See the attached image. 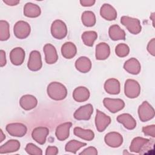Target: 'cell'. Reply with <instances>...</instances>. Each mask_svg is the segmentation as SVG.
Returning <instances> with one entry per match:
<instances>
[{"mask_svg":"<svg viewBox=\"0 0 155 155\" xmlns=\"http://www.w3.org/2000/svg\"><path fill=\"white\" fill-rule=\"evenodd\" d=\"M154 140L149 139L142 137H134L130 146V151L139 154H145L153 150L154 148Z\"/></svg>","mask_w":155,"mask_h":155,"instance_id":"cell-1","label":"cell"},{"mask_svg":"<svg viewBox=\"0 0 155 155\" xmlns=\"http://www.w3.org/2000/svg\"><path fill=\"white\" fill-rule=\"evenodd\" d=\"M48 96L54 101L64 99L67 95V90L65 85L58 82L50 83L47 88Z\"/></svg>","mask_w":155,"mask_h":155,"instance_id":"cell-2","label":"cell"},{"mask_svg":"<svg viewBox=\"0 0 155 155\" xmlns=\"http://www.w3.org/2000/svg\"><path fill=\"white\" fill-rule=\"evenodd\" d=\"M120 22L131 34L137 35L142 30L140 22L137 18L123 16L120 18Z\"/></svg>","mask_w":155,"mask_h":155,"instance_id":"cell-3","label":"cell"},{"mask_svg":"<svg viewBox=\"0 0 155 155\" xmlns=\"http://www.w3.org/2000/svg\"><path fill=\"white\" fill-rule=\"evenodd\" d=\"M124 93L128 98H136L140 94V86L136 80L128 79L125 82Z\"/></svg>","mask_w":155,"mask_h":155,"instance_id":"cell-4","label":"cell"},{"mask_svg":"<svg viewBox=\"0 0 155 155\" xmlns=\"http://www.w3.org/2000/svg\"><path fill=\"white\" fill-rule=\"evenodd\" d=\"M51 33L56 39L64 38L67 35V28L65 22L60 19L54 21L51 25Z\"/></svg>","mask_w":155,"mask_h":155,"instance_id":"cell-5","label":"cell"},{"mask_svg":"<svg viewBox=\"0 0 155 155\" xmlns=\"http://www.w3.org/2000/svg\"><path fill=\"white\" fill-rule=\"evenodd\" d=\"M138 115L142 122H147L154 118L155 111L147 101H143L138 108Z\"/></svg>","mask_w":155,"mask_h":155,"instance_id":"cell-6","label":"cell"},{"mask_svg":"<svg viewBox=\"0 0 155 155\" xmlns=\"http://www.w3.org/2000/svg\"><path fill=\"white\" fill-rule=\"evenodd\" d=\"M31 31V27L29 24L24 21H18L14 25L13 32L15 36L20 39L27 38Z\"/></svg>","mask_w":155,"mask_h":155,"instance_id":"cell-7","label":"cell"},{"mask_svg":"<svg viewBox=\"0 0 155 155\" xmlns=\"http://www.w3.org/2000/svg\"><path fill=\"white\" fill-rule=\"evenodd\" d=\"M105 107L111 113H116L122 110L125 107V102L120 99H112L106 97L103 100Z\"/></svg>","mask_w":155,"mask_h":155,"instance_id":"cell-8","label":"cell"},{"mask_svg":"<svg viewBox=\"0 0 155 155\" xmlns=\"http://www.w3.org/2000/svg\"><path fill=\"white\" fill-rule=\"evenodd\" d=\"M6 131L12 136L21 137L27 131V127L22 123H11L6 126Z\"/></svg>","mask_w":155,"mask_h":155,"instance_id":"cell-9","label":"cell"},{"mask_svg":"<svg viewBox=\"0 0 155 155\" xmlns=\"http://www.w3.org/2000/svg\"><path fill=\"white\" fill-rule=\"evenodd\" d=\"M42 66V63L40 52L37 50L31 51L27 63L28 68L31 71H36L39 70Z\"/></svg>","mask_w":155,"mask_h":155,"instance_id":"cell-10","label":"cell"},{"mask_svg":"<svg viewBox=\"0 0 155 155\" xmlns=\"http://www.w3.org/2000/svg\"><path fill=\"white\" fill-rule=\"evenodd\" d=\"M93 112V107L91 104H88L80 107L74 113V119L78 120H87L91 117Z\"/></svg>","mask_w":155,"mask_h":155,"instance_id":"cell-11","label":"cell"},{"mask_svg":"<svg viewBox=\"0 0 155 155\" xmlns=\"http://www.w3.org/2000/svg\"><path fill=\"white\" fill-rule=\"evenodd\" d=\"M111 118L99 110H96L95 117V125L99 132L104 131L111 123Z\"/></svg>","mask_w":155,"mask_h":155,"instance_id":"cell-12","label":"cell"},{"mask_svg":"<svg viewBox=\"0 0 155 155\" xmlns=\"http://www.w3.org/2000/svg\"><path fill=\"white\" fill-rule=\"evenodd\" d=\"M105 143L109 147L112 148L119 147L123 143L122 136L115 131L107 133L104 137Z\"/></svg>","mask_w":155,"mask_h":155,"instance_id":"cell-13","label":"cell"},{"mask_svg":"<svg viewBox=\"0 0 155 155\" xmlns=\"http://www.w3.org/2000/svg\"><path fill=\"white\" fill-rule=\"evenodd\" d=\"M49 134V130L45 127H38L33 129L31 133L32 138L37 143L43 145L45 143L47 136Z\"/></svg>","mask_w":155,"mask_h":155,"instance_id":"cell-14","label":"cell"},{"mask_svg":"<svg viewBox=\"0 0 155 155\" xmlns=\"http://www.w3.org/2000/svg\"><path fill=\"white\" fill-rule=\"evenodd\" d=\"M44 53L45 54V60L48 64H53L57 62L58 55L55 47L51 44H46L44 46Z\"/></svg>","mask_w":155,"mask_h":155,"instance_id":"cell-15","label":"cell"},{"mask_svg":"<svg viewBox=\"0 0 155 155\" xmlns=\"http://www.w3.org/2000/svg\"><path fill=\"white\" fill-rule=\"evenodd\" d=\"M25 55V51L23 48L21 47H16L10 51V61L15 65H20L24 61Z\"/></svg>","mask_w":155,"mask_h":155,"instance_id":"cell-16","label":"cell"},{"mask_svg":"<svg viewBox=\"0 0 155 155\" xmlns=\"http://www.w3.org/2000/svg\"><path fill=\"white\" fill-rule=\"evenodd\" d=\"M38 104L37 99L33 95L25 94L19 100V105L25 110H30L35 108Z\"/></svg>","mask_w":155,"mask_h":155,"instance_id":"cell-17","label":"cell"},{"mask_svg":"<svg viewBox=\"0 0 155 155\" xmlns=\"http://www.w3.org/2000/svg\"><path fill=\"white\" fill-rule=\"evenodd\" d=\"M72 126L71 122H65L60 124L56 127L55 135L60 141L66 140L70 134V128Z\"/></svg>","mask_w":155,"mask_h":155,"instance_id":"cell-18","label":"cell"},{"mask_svg":"<svg viewBox=\"0 0 155 155\" xmlns=\"http://www.w3.org/2000/svg\"><path fill=\"white\" fill-rule=\"evenodd\" d=\"M101 16L107 21H113L117 18V12L109 4H104L100 10Z\"/></svg>","mask_w":155,"mask_h":155,"instance_id":"cell-19","label":"cell"},{"mask_svg":"<svg viewBox=\"0 0 155 155\" xmlns=\"http://www.w3.org/2000/svg\"><path fill=\"white\" fill-rule=\"evenodd\" d=\"M110 54V46L105 42H100L96 46L95 56L97 60H105Z\"/></svg>","mask_w":155,"mask_h":155,"instance_id":"cell-20","label":"cell"},{"mask_svg":"<svg viewBox=\"0 0 155 155\" xmlns=\"http://www.w3.org/2000/svg\"><path fill=\"white\" fill-rule=\"evenodd\" d=\"M124 68L128 73L136 75L140 73L141 70V65L137 59L132 58L127 60L124 63Z\"/></svg>","mask_w":155,"mask_h":155,"instance_id":"cell-21","label":"cell"},{"mask_svg":"<svg viewBox=\"0 0 155 155\" xmlns=\"http://www.w3.org/2000/svg\"><path fill=\"white\" fill-rule=\"evenodd\" d=\"M117 121L122 124L128 130H133L136 127V121L133 117L128 113H123L117 117Z\"/></svg>","mask_w":155,"mask_h":155,"instance_id":"cell-22","label":"cell"},{"mask_svg":"<svg viewBox=\"0 0 155 155\" xmlns=\"http://www.w3.org/2000/svg\"><path fill=\"white\" fill-rule=\"evenodd\" d=\"M104 89L108 94H118L120 91V82L115 78L108 79L104 84Z\"/></svg>","mask_w":155,"mask_h":155,"instance_id":"cell-23","label":"cell"},{"mask_svg":"<svg viewBox=\"0 0 155 155\" xmlns=\"http://www.w3.org/2000/svg\"><path fill=\"white\" fill-rule=\"evenodd\" d=\"M73 97L78 102H82L87 101L90 97V91L85 87H78L73 92Z\"/></svg>","mask_w":155,"mask_h":155,"instance_id":"cell-24","label":"cell"},{"mask_svg":"<svg viewBox=\"0 0 155 155\" xmlns=\"http://www.w3.org/2000/svg\"><path fill=\"white\" fill-rule=\"evenodd\" d=\"M20 142L18 140L10 139L0 147V153L6 154L18 151L20 148Z\"/></svg>","mask_w":155,"mask_h":155,"instance_id":"cell-25","label":"cell"},{"mask_svg":"<svg viewBox=\"0 0 155 155\" xmlns=\"http://www.w3.org/2000/svg\"><path fill=\"white\" fill-rule=\"evenodd\" d=\"M75 67L79 71L82 73H85L91 70V62L88 58L81 56L76 61Z\"/></svg>","mask_w":155,"mask_h":155,"instance_id":"cell-26","label":"cell"},{"mask_svg":"<svg viewBox=\"0 0 155 155\" xmlns=\"http://www.w3.org/2000/svg\"><path fill=\"white\" fill-rule=\"evenodd\" d=\"M108 35L110 39L113 41L125 40V32L118 25L114 24L110 27L108 30Z\"/></svg>","mask_w":155,"mask_h":155,"instance_id":"cell-27","label":"cell"},{"mask_svg":"<svg viewBox=\"0 0 155 155\" xmlns=\"http://www.w3.org/2000/svg\"><path fill=\"white\" fill-rule=\"evenodd\" d=\"M41 13V8L37 4L27 2L24 7V15L28 18H37Z\"/></svg>","mask_w":155,"mask_h":155,"instance_id":"cell-28","label":"cell"},{"mask_svg":"<svg viewBox=\"0 0 155 155\" xmlns=\"http://www.w3.org/2000/svg\"><path fill=\"white\" fill-rule=\"evenodd\" d=\"M77 53V48L74 44L71 42H65L61 47V53L64 58L71 59L74 57Z\"/></svg>","mask_w":155,"mask_h":155,"instance_id":"cell-29","label":"cell"},{"mask_svg":"<svg viewBox=\"0 0 155 155\" xmlns=\"http://www.w3.org/2000/svg\"><path fill=\"white\" fill-rule=\"evenodd\" d=\"M73 133L75 136L87 141L92 140L94 137V132L89 129H84L81 127H74Z\"/></svg>","mask_w":155,"mask_h":155,"instance_id":"cell-30","label":"cell"},{"mask_svg":"<svg viewBox=\"0 0 155 155\" xmlns=\"http://www.w3.org/2000/svg\"><path fill=\"white\" fill-rule=\"evenodd\" d=\"M82 24L88 27H93L95 25L96 20L94 13L91 11H85L81 16Z\"/></svg>","mask_w":155,"mask_h":155,"instance_id":"cell-31","label":"cell"},{"mask_svg":"<svg viewBox=\"0 0 155 155\" xmlns=\"http://www.w3.org/2000/svg\"><path fill=\"white\" fill-rule=\"evenodd\" d=\"M97 38V34L94 31H84L82 36L81 38L84 44L88 47H92L94 41Z\"/></svg>","mask_w":155,"mask_h":155,"instance_id":"cell-32","label":"cell"},{"mask_svg":"<svg viewBox=\"0 0 155 155\" xmlns=\"http://www.w3.org/2000/svg\"><path fill=\"white\" fill-rule=\"evenodd\" d=\"M87 145L86 143H84L76 140H71L68 142L65 147V150L67 152H70L76 154L81 148Z\"/></svg>","mask_w":155,"mask_h":155,"instance_id":"cell-33","label":"cell"},{"mask_svg":"<svg viewBox=\"0 0 155 155\" xmlns=\"http://www.w3.org/2000/svg\"><path fill=\"white\" fill-rule=\"evenodd\" d=\"M9 24L4 20L0 21V40L1 41H7L10 38Z\"/></svg>","mask_w":155,"mask_h":155,"instance_id":"cell-34","label":"cell"},{"mask_svg":"<svg viewBox=\"0 0 155 155\" xmlns=\"http://www.w3.org/2000/svg\"><path fill=\"white\" fill-rule=\"evenodd\" d=\"M115 53L116 55L120 58H124L130 53V48L126 44L120 43L116 45L115 48Z\"/></svg>","mask_w":155,"mask_h":155,"instance_id":"cell-35","label":"cell"},{"mask_svg":"<svg viewBox=\"0 0 155 155\" xmlns=\"http://www.w3.org/2000/svg\"><path fill=\"white\" fill-rule=\"evenodd\" d=\"M25 150L27 154H31V155H42V150L32 143H27L25 147Z\"/></svg>","mask_w":155,"mask_h":155,"instance_id":"cell-36","label":"cell"},{"mask_svg":"<svg viewBox=\"0 0 155 155\" xmlns=\"http://www.w3.org/2000/svg\"><path fill=\"white\" fill-rule=\"evenodd\" d=\"M142 132L146 136H151L152 137H155V125H151L142 127Z\"/></svg>","mask_w":155,"mask_h":155,"instance_id":"cell-37","label":"cell"},{"mask_svg":"<svg viewBox=\"0 0 155 155\" xmlns=\"http://www.w3.org/2000/svg\"><path fill=\"white\" fill-rule=\"evenodd\" d=\"M80 155H97V151L94 147H89L84 149L82 152L79 153Z\"/></svg>","mask_w":155,"mask_h":155,"instance_id":"cell-38","label":"cell"},{"mask_svg":"<svg viewBox=\"0 0 155 155\" xmlns=\"http://www.w3.org/2000/svg\"><path fill=\"white\" fill-rule=\"evenodd\" d=\"M148 51L153 56H155V39L152 38L148 42L147 45Z\"/></svg>","mask_w":155,"mask_h":155,"instance_id":"cell-39","label":"cell"},{"mask_svg":"<svg viewBox=\"0 0 155 155\" xmlns=\"http://www.w3.org/2000/svg\"><path fill=\"white\" fill-rule=\"evenodd\" d=\"M58 153V148L54 146H48L45 150L46 155H56Z\"/></svg>","mask_w":155,"mask_h":155,"instance_id":"cell-40","label":"cell"},{"mask_svg":"<svg viewBox=\"0 0 155 155\" xmlns=\"http://www.w3.org/2000/svg\"><path fill=\"white\" fill-rule=\"evenodd\" d=\"M0 65L1 67H4L6 64V58H5V53L4 50H1L0 51Z\"/></svg>","mask_w":155,"mask_h":155,"instance_id":"cell-41","label":"cell"},{"mask_svg":"<svg viewBox=\"0 0 155 155\" xmlns=\"http://www.w3.org/2000/svg\"><path fill=\"white\" fill-rule=\"evenodd\" d=\"M94 0H81L80 4L84 7H90L94 4Z\"/></svg>","mask_w":155,"mask_h":155,"instance_id":"cell-42","label":"cell"},{"mask_svg":"<svg viewBox=\"0 0 155 155\" xmlns=\"http://www.w3.org/2000/svg\"><path fill=\"white\" fill-rule=\"evenodd\" d=\"M3 2L8 5L14 6L18 4L20 1L19 0H3Z\"/></svg>","mask_w":155,"mask_h":155,"instance_id":"cell-43","label":"cell"},{"mask_svg":"<svg viewBox=\"0 0 155 155\" xmlns=\"http://www.w3.org/2000/svg\"><path fill=\"white\" fill-rule=\"evenodd\" d=\"M0 142H2L4 140V139H5V135L3 133L2 130L1 129L0 130Z\"/></svg>","mask_w":155,"mask_h":155,"instance_id":"cell-44","label":"cell"}]
</instances>
